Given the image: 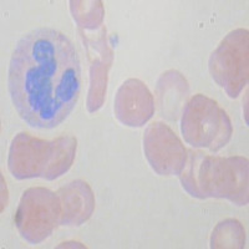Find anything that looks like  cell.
I'll return each mask as SVG.
<instances>
[{"label":"cell","instance_id":"cell-8","mask_svg":"<svg viewBox=\"0 0 249 249\" xmlns=\"http://www.w3.org/2000/svg\"><path fill=\"white\" fill-rule=\"evenodd\" d=\"M113 111L124 126L141 127L155 113V100L141 80L128 79L117 90Z\"/></svg>","mask_w":249,"mask_h":249},{"label":"cell","instance_id":"cell-1","mask_svg":"<svg viewBox=\"0 0 249 249\" xmlns=\"http://www.w3.org/2000/svg\"><path fill=\"white\" fill-rule=\"evenodd\" d=\"M8 88L26 124L51 130L68 119L81 91V66L74 44L61 31L37 28L15 45Z\"/></svg>","mask_w":249,"mask_h":249},{"label":"cell","instance_id":"cell-13","mask_svg":"<svg viewBox=\"0 0 249 249\" xmlns=\"http://www.w3.org/2000/svg\"><path fill=\"white\" fill-rule=\"evenodd\" d=\"M71 13L75 21L85 29H95L102 23L104 6L101 1H71Z\"/></svg>","mask_w":249,"mask_h":249},{"label":"cell","instance_id":"cell-4","mask_svg":"<svg viewBox=\"0 0 249 249\" xmlns=\"http://www.w3.org/2000/svg\"><path fill=\"white\" fill-rule=\"evenodd\" d=\"M181 131L184 140L193 147L208 148L217 152L232 136V124L226 111L214 100L196 95L183 108Z\"/></svg>","mask_w":249,"mask_h":249},{"label":"cell","instance_id":"cell-3","mask_svg":"<svg viewBox=\"0 0 249 249\" xmlns=\"http://www.w3.org/2000/svg\"><path fill=\"white\" fill-rule=\"evenodd\" d=\"M76 139L64 136L54 141L33 137L29 133H19L9 148L8 167L17 179L59 178L74 162Z\"/></svg>","mask_w":249,"mask_h":249},{"label":"cell","instance_id":"cell-9","mask_svg":"<svg viewBox=\"0 0 249 249\" xmlns=\"http://www.w3.org/2000/svg\"><path fill=\"white\" fill-rule=\"evenodd\" d=\"M61 204L62 226H81L91 217L95 208L92 190L86 182L76 179L61 187L56 193Z\"/></svg>","mask_w":249,"mask_h":249},{"label":"cell","instance_id":"cell-12","mask_svg":"<svg viewBox=\"0 0 249 249\" xmlns=\"http://www.w3.org/2000/svg\"><path fill=\"white\" fill-rule=\"evenodd\" d=\"M246 242L243 227L235 219L221 222L213 231L211 247L212 248H242Z\"/></svg>","mask_w":249,"mask_h":249},{"label":"cell","instance_id":"cell-6","mask_svg":"<svg viewBox=\"0 0 249 249\" xmlns=\"http://www.w3.org/2000/svg\"><path fill=\"white\" fill-rule=\"evenodd\" d=\"M210 72L232 99L248 82V30L231 31L210 57Z\"/></svg>","mask_w":249,"mask_h":249},{"label":"cell","instance_id":"cell-11","mask_svg":"<svg viewBox=\"0 0 249 249\" xmlns=\"http://www.w3.org/2000/svg\"><path fill=\"white\" fill-rule=\"evenodd\" d=\"M105 60L96 59L91 66L90 90H89L88 97L89 112H95V111L99 110L105 101L107 71L110 68V64H106Z\"/></svg>","mask_w":249,"mask_h":249},{"label":"cell","instance_id":"cell-2","mask_svg":"<svg viewBox=\"0 0 249 249\" xmlns=\"http://www.w3.org/2000/svg\"><path fill=\"white\" fill-rule=\"evenodd\" d=\"M184 190L196 198H227L248 203V161L243 157H212L192 152L181 173Z\"/></svg>","mask_w":249,"mask_h":249},{"label":"cell","instance_id":"cell-7","mask_svg":"<svg viewBox=\"0 0 249 249\" xmlns=\"http://www.w3.org/2000/svg\"><path fill=\"white\" fill-rule=\"evenodd\" d=\"M143 151L151 167L160 176L181 175L187 163V151L176 133L162 122L146 128Z\"/></svg>","mask_w":249,"mask_h":249},{"label":"cell","instance_id":"cell-10","mask_svg":"<svg viewBox=\"0 0 249 249\" xmlns=\"http://www.w3.org/2000/svg\"><path fill=\"white\" fill-rule=\"evenodd\" d=\"M188 92V82L181 72L175 70L164 72L157 84L159 108L162 116L175 121L182 108H184Z\"/></svg>","mask_w":249,"mask_h":249},{"label":"cell","instance_id":"cell-5","mask_svg":"<svg viewBox=\"0 0 249 249\" xmlns=\"http://www.w3.org/2000/svg\"><path fill=\"white\" fill-rule=\"evenodd\" d=\"M59 196L46 188H30L20 199L15 224L21 237L30 244L44 242L60 223Z\"/></svg>","mask_w":249,"mask_h":249}]
</instances>
